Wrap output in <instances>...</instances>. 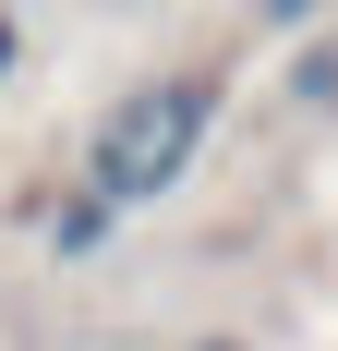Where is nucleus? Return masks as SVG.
<instances>
[{
  "label": "nucleus",
  "instance_id": "obj_1",
  "mask_svg": "<svg viewBox=\"0 0 338 351\" xmlns=\"http://www.w3.org/2000/svg\"><path fill=\"white\" fill-rule=\"evenodd\" d=\"M205 121H218V73H169V85L121 97L109 134H97V206H145V194H169V182L194 170Z\"/></svg>",
  "mask_w": 338,
  "mask_h": 351
},
{
  "label": "nucleus",
  "instance_id": "obj_2",
  "mask_svg": "<svg viewBox=\"0 0 338 351\" xmlns=\"http://www.w3.org/2000/svg\"><path fill=\"white\" fill-rule=\"evenodd\" d=\"M254 12H266V25H302V12H314V0H254Z\"/></svg>",
  "mask_w": 338,
  "mask_h": 351
},
{
  "label": "nucleus",
  "instance_id": "obj_3",
  "mask_svg": "<svg viewBox=\"0 0 338 351\" xmlns=\"http://www.w3.org/2000/svg\"><path fill=\"white\" fill-rule=\"evenodd\" d=\"M0 61H12V36H0Z\"/></svg>",
  "mask_w": 338,
  "mask_h": 351
}]
</instances>
